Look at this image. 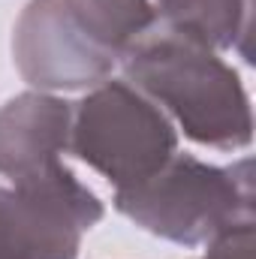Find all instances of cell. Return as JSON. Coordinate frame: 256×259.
Returning <instances> with one entry per match:
<instances>
[{
  "label": "cell",
  "instance_id": "cell-5",
  "mask_svg": "<svg viewBox=\"0 0 256 259\" xmlns=\"http://www.w3.org/2000/svg\"><path fill=\"white\" fill-rule=\"evenodd\" d=\"M12 64L33 91L66 94L112 78L118 61L88 42L64 0H30L12 24Z\"/></svg>",
  "mask_w": 256,
  "mask_h": 259
},
{
  "label": "cell",
  "instance_id": "cell-9",
  "mask_svg": "<svg viewBox=\"0 0 256 259\" xmlns=\"http://www.w3.org/2000/svg\"><path fill=\"white\" fill-rule=\"evenodd\" d=\"M256 229L253 223H238L205 244V253L199 259H253Z\"/></svg>",
  "mask_w": 256,
  "mask_h": 259
},
{
  "label": "cell",
  "instance_id": "cell-6",
  "mask_svg": "<svg viewBox=\"0 0 256 259\" xmlns=\"http://www.w3.org/2000/svg\"><path fill=\"white\" fill-rule=\"evenodd\" d=\"M72 103L58 94L27 91L0 106V175L9 184L36 178L69 151Z\"/></svg>",
  "mask_w": 256,
  "mask_h": 259
},
{
  "label": "cell",
  "instance_id": "cell-4",
  "mask_svg": "<svg viewBox=\"0 0 256 259\" xmlns=\"http://www.w3.org/2000/svg\"><path fill=\"white\" fill-rule=\"evenodd\" d=\"M103 214L100 196L66 163L0 187V259H78L81 235Z\"/></svg>",
  "mask_w": 256,
  "mask_h": 259
},
{
  "label": "cell",
  "instance_id": "cell-8",
  "mask_svg": "<svg viewBox=\"0 0 256 259\" xmlns=\"http://www.w3.org/2000/svg\"><path fill=\"white\" fill-rule=\"evenodd\" d=\"M64 6L88 42L115 61L157 27L154 0H64Z\"/></svg>",
  "mask_w": 256,
  "mask_h": 259
},
{
  "label": "cell",
  "instance_id": "cell-7",
  "mask_svg": "<svg viewBox=\"0 0 256 259\" xmlns=\"http://www.w3.org/2000/svg\"><path fill=\"white\" fill-rule=\"evenodd\" d=\"M157 27L211 52L247 55L250 0H154Z\"/></svg>",
  "mask_w": 256,
  "mask_h": 259
},
{
  "label": "cell",
  "instance_id": "cell-3",
  "mask_svg": "<svg viewBox=\"0 0 256 259\" xmlns=\"http://www.w3.org/2000/svg\"><path fill=\"white\" fill-rule=\"evenodd\" d=\"M66 154L124 190L157 175L178 154V130L127 78H106L72 103Z\"/></svg>",
  "mask_w": 256,
  "mask_h": 259
},
{
  "label": "cell",
  "instance_id": "cell-2",
  "mask_svg": "<svg viewBox=\"0 0 256 259\" xmlns=\"http://www.w3.org/2000/svg\"><path fill=\"white\" fill-rule=\"evenodd\" d=\"M115 211L142 232L205 247L238 223H253V160L214 166L193 154H175L148 181L115 190Z\"/></svg>",
  "mask_w": 256,
  "mask_h": 259
},
{
  "label": "cell",
  "instance_id": "cell-1",
  "mask_svg": "<svg viewBox=\"0 0 256 259\" xmlns=\"http://www.w3.org/2000/svg\"><path fill=\"white\" fill-rule=\"evenodd\" d=\"M118 64L190 142L217 151H241L253 142L247 88L220 52L154 27Z\"/></svg>",
  "mask_w": 256,
  "mask_h": 259
}]
</instances>
